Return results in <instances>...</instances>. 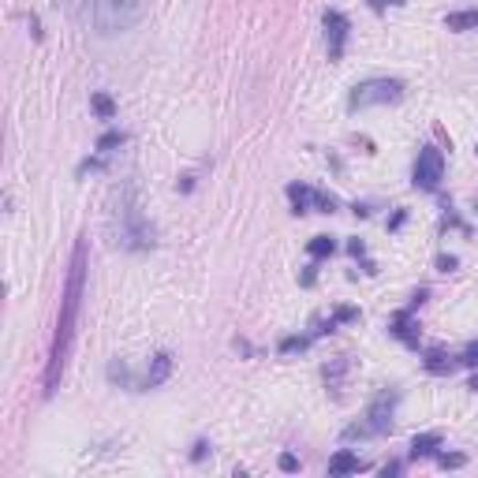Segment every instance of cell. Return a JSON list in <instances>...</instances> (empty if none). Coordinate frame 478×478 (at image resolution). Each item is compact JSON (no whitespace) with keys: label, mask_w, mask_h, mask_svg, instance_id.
<instances>
[{"label":"cell","mask_w":478,"mask_h":478,"mask_svg":"<svg viewBox=\"0 0 478 478\" xmlns=\"http://www.w3.org/2000/svg\"><path fill=\"white\" fill-rule=\"evenodd\" d=\"M83 288H87V244L78 239L71 265H68V285H64V299H60V317H57V337H53V351H49V370H46V392L57 389L68 351L78 329V307H83Z\"/></svg>","instance_id":"cell-1"},{"label":"cell","mask_w":478,"mask_h":478,"mask_svg":"<svg viewBox=\"0 0 478 478\" xmlns=\"http://www.w3.org/2000/svg\"><path fill=\"white\" fill-rule=\"evenodd\" d=\"M150 5L153 0H94V26L105 37L135 30L150 16Z\"/></svg>","instance_id":"cell-2"},{"label":"cell","mask_w":478,"mask_h":478,"mask_svg":"<svg viewBox=\"0 0 478 478\" xmlns=\"http://www.w3.org/2000/svg\"><path fill=\"white\" fill-rule=\"evenodd\" d=\"M120 244L124 247H150L153 244V232L142 217V206H139V198H135V187H128V194L120 198Z\"/></svg>","instance_id":"cell-3"},{"label":"cell","mask_w":478,"mask_h":478,"mask_svg":"<svg viewBox=\"0 0 478 478\" xmlns=\"http://www.w3.org/2000/svg\"><path fill=\"white\" fill-rule=\"evenodd\" d=\"M404 98L400 78H367L348 94V109H370V105H396Z\"/></svg>","instance_id":"cell-4"},{"label":"cell","mask_w":478,"mask_h":478,"mask_svg":"<svg viewBox=\"0 0 478 478\" xmlns=\"http://www.w3.org/2000/svg\"><path fill=\"white\" fill-rule=\"evenodd\" d=\"M396 404H400V392H396V389L378 392V396H374V404L367 408V422L351 426L348 437H378V433H385V430L392 426V411H396Z\"/></svg>","instance_id":"cell-5"},{"label":"cell","mask_w":478,"mask_h":478,"mask_svg":"<svg viewBox=\"0 0 478 478\" xmlns=\"http://www.w3.org/2000/svg\"><path fill=\"white\" fill-rule=\"evenodd\" d=\"M445 180V153L437 146H422L419 157H415V172H411V183L419 191H437Z\"/></svg>","instance_id":"cell-6"},{"label":"cell","mask_w":478,"mask_h":478,"mask_svg":"<svg viewBox=\"0 0 478 478\" xmlns=\"http://www.w3.org/2000/svg\"><path fill=\"white\" fill-rule=\"evenodd\" d=\"M288 203H292V213H307V210H317V213H333L337 210V198L333 194H322L307 183H288Z\"/></svg>","instance_id":"cell-7"},{"label":"cell","mask_w":478,"mask_h":478,"mask_svg":"<svg viewBox=\"0 0 478 478\" xmlns=\"http://www.w3.org/2000/svg\"><path fill=\"white\" fill-rule=\"evenodd\" d=\"M322 26H326V42H329V60H340V57H344V46H348V30H351L348 16L337 12V8H329V12L322 16Z\"/></svg>","instance_id":"cell-8"},{"label":"cell","mask_w":478,"mask_h":478,"mask_svg":"<svg viewBox=\"0 0 478 478\" xmlns=\"http://www.w3.org/2000/svg\"><path fill=\"white\" fill-rule=\"evenodd\" d=\"M422 299H426V292H419V296H415V303H411L408 310H400V314H392V333L400 337L404 344H419V333H415V322H411V310H415V307H419Z\"/></svg>","instance_id":"cell-9"},{"label":"cell","mask_w":478,"mask_h":478,"mask_svg":"<svg viewBox=\"0 0 478 478\" xmlns=\"http://www.w3.org/2000/svg\"><path fill=\"white\" fill-rule=\"evenodd\" d=\"M169 374H172V355H169V351L153 355V363H150V370H146V389L165 385V381H169Z\"/></svg>","instance_id":"cell-10"},{"label":"cell","mask_w":478,"mask_h":478,"mask_svg":"<svg viewBox=\"0 0 478 478\" xmlns=\"http://www.w3.org/2000/svg\"><path fill=\"white\" fill-rule=\"evenodd\" d=\"M442 442H445V437L437 433V430H430V433H415V437H411V460L433 456L437 449H442Z\"/></svg>","instance_id":"cell-11"},{"label":"cell","mask_w":478,"mask_h":478,"mask_svg":"<svg viewBox=\"0 0 478 478\" xmlns=\"http://www.w3.org/2000/svg\"><path fill=\"white\" fill-rule=\"evenodd\" d=\"M363 467H367V463L358 460L355 452H348V449H340V452L329 460V474H358Z\"/></svg>","instance_id":"cell-12"},{"label":"cell","mask_w":478,"mask_h":478,"mask_svg":"<svg viewBox=\"0 0 478 478\" xmlns=\"http://www.w3.org/2000/svg\"><path fill=\"white\" fill-rule=\"evenodd\" d=\"M445 26L456 30V34H463V30H478V12H474V8H471V12H452V16H445Z\"/></svg>","instance_id":"cell-13"},{"label":"cell","mask_w":478,"mask_h":478,"mask_svg":"<svg viewBox=\"0 0 478 478\" xmlns=\"http://www.w3.org/2000/svg\"><path fill=\"white\" fill-rule=\"evenodd\" d=\"M333 251H337V244H333L329 235H314L310 244H307V255H310V258H326V255H333Z\"/></svg>","instance_id":"cell-14"},{"label":"cell","mask_w":478,"mask_h":478,"mask_svg":"<svg viewBox=\"0 0 478 478\" xmlns=\"http://www.w3.org/2000/svg\"><path fill=\"white\" fill-rule=\"evenodd\" d=\"M426 370H430V374H449L452 363L445 358V351H430V355H426Z\"/></svg>","instance_id":"cell-15"},{"label":"cell","mask_w":478,"mask_h":478,"mask_svg":"<svg viewBox=\"0 0 478 478\" xmlns=\"http://www.w3.org/2000/svg\"><path fill=\"white\" fill-rule=\"evenodd\" d=\"M124 139H128L124 131H109V135H101V139H98V150H101V153H112L116 146H124Z\"/></svg>","instance_id":"cell-16"},{"label":"cell","mask_w":478,"mask_h":478,"mask_svg":"<svg viewBox=\"0 0 478 478\" xmlns=\"http://www.w3.org/2000/svg\"><path fill=\"white\" fill-rule=\"evenodd\" d=\"M94 112H98L101 120H112V112H116L112 98H105V94H94Z\"/></svg>","instance_id":"cell-17"},{"label":"cell","mask_w":478,"mask_h":478,"mask_svg":"<svg viewBox=\"0 0 478 478\" xmlns=\"http://www.w3.org/2000/svg\"><path fill=\"white\" fill-rule=\"evenodd\" d=\"M456 363H463V367H478V340H474V344H467V348L460 351Z\"/></svg>","instance_id":"cell-18"},{"label":"cell","mask_w":478,"mask_h":478,"mask_svg":"<svg viewBox=\"0 0 478 478\" xmlns=\"http://www.w3.org/2000/svg\"><path fill=\"white\" fill-rule=\"evenodd\" d=\"M437 463H442V467H463V456L460 452H452V456L442 452V456H437Z\"/></svg>","instance_id":"cell-19"},{"label":"cell","mask_w":478,"mask_h":478,"mask_svg":"<svg viewBox=\"0 0 478 478\" xmlns=\"http://www.w3.org/2000/svg\"><path fill=\"white\" fill-rule=\"evenodd\" d=\"M57 8L68 12V16H78V8H83V0H57Z\"/></svg>","instance_id":"cell-20"},{"label":"cell","mask_w":478,"mask_h":478,"mask_svg":"<svg viewBox=\"0 0 478 478\" xmlns=\"http://www.w3.org/2000/svg\"><path fill=\"white\" fill-rule=\"evenodd\" d=\"M281 471H299V460H296L292 452H285V456H281Z\"/></svg>","instance_id":"cell-21"},{"label":"cell","mask_w":478,"mask_h":478,"mask_svg":"<svg viewBox=\"0 0 478 478\" xmlns=\"http://www.w3.org/2000/svg\"><path fill=\"white\" fill-rule=\"evenodd\" d=\"M206 449H210L206 442H198V445H194V452H191V460H206Z\"/></svg>","instance_id":"cell-22"},{"label":"cell","mask_w":478,"mask_h":478,"mask_svg":"<svg viewBox=\"0 0 478 478\" xmlns=\"http://www.w3.org/2000/svg\"><path fill=\"white\" fill-rule=\"evenodd\" d=\"M437 265H442V269L449 273V269H456V258H437Z\"/></svg>","instance_id":"cell-23"},{"label":"cell","mask_w":478,"mask_h":478,"mask_svg":"<svg viewBox=\"0 0 478 478\" xmlns=\"http://www.w3.org/2000/svg\"><path fill=\"white\" fill-rule=\"evenodd\" d=\"M471 389H474V392H478V370H474V378H471Z\"/></svg>","instance_id":"cell-24"},{"label":"cell","mask_w":478,"mask_h":478,"mask_svg":"<svg viewBox=\"0 0 478 478\" xmlns=\"http://www.w3.org/2000/svg\"><path fill=\"white\" fill-rule=\"evenodd\" d=\"M370 5H374V8H381V0H370Z\"/></svg>","instance_id":"cell-25"},{"label":"cell","mask_w":478,"mask_h":478,"mask_svg":"<svg viewBox=\"0 0 478 478\" xmlns=\"http://www.w3.org/2000/svg\"><path fill=\"white\" fill-rule=\"evenodd\" d=\"M392 5H404V0H392Z\"/></svg>","instance_id":"cell-26"}]
</instances>
